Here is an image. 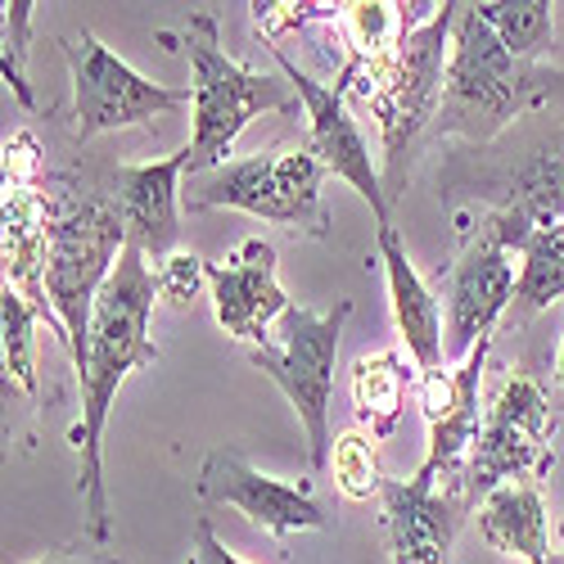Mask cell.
<instances>
[{"mask_svg": "<svg viewBox=\"0 0 564 564\" xmlns=\"http://www.w3.org/2000/svg\"><path fill=\"white\" fill-rule=\"evenodd\" d=\"M191 564H245V560L213 533L208 520H199V524H195V560H191Z\"/></svg>", "mask_w": 564, "mask_h": 564, "instance_id": "cell-27", "label": "cell"}, {"mask_svg": "<svg viewBox=\"0 0 564 564\" xmlns=\"http://www.w3.org/2000/svg\"><path fill=\"white\" fill-rule=\"evenodd\" d=\"M127 249V221L118 199L105 195H51V240H45V299L64 330L77 375L86 370L90 316Z\"/></svg>", "mask_w": 564, "mask_h": 564, "instance_id": "cell-4", "label": "cell"}, {"mask_svg": "<svg viewBox=\"0 0 564 564\" xmlns=\"http://www.w3.org/2000/svg\"><path fill=\"white\" fill-rule=\"evenodd\" d=\"M438 280H447V361L460 366L475 352V344L488 339L497 330V321L510 312L520 275H514L510 253L492 235L475 230V240L460 249L447 275L438 271Z\"/></svg>", "mask_w": 564, "mask_h": 564, "instance_id": "cell-12", "label": "cell"}, {"mask_svg": "<svg viewBox=\"0 0 564 564\" xmlns=\"http://www.w3.org/2000/svg\"><path fill=\"white\" fill-rule=\"evenodd\" d=\"M348 389H352L357 420L370 430V438L380 443V438H389L398 430V420L406 411V393L415 389V370L398 352L357 357L352 375H348Z\"/></svg>", "mask_w": 564, "mask_h": 564, "instance_id": "cell-18", "label": "cell"}, {"mask_svg": "<svg viewBox=\"0 0 564 564\" xmlns=\"http://www.w3.org/2000/svg\"><path fill=\"white\" fill-rule=\"evenodd\" d=\"M280 258L267 240H240L230 258L208 262V290L217 325L249 348H262L271 339V325L294 303L280 290Z\"/></svg>", "mask_w": 564, "mask_h": 564, "instance_id": "cell-13", "label": "cell"}, {"mask_svg": "<svg viewBox=\"0 0 564 564\" xmlns=\"http://www.w3.org/2000/svg\"><path fill=\"white\" fill-rule=\"evenodd\" d=\"M267 51H271V59L280 64V77H285V82L299 90L303 113H307V145L316 150V159L325 163V172H335L339 181H348L352 191L370 204L375 226L393 221L384 176L375 172V163H370V145H366L361 127L352 122V113H348V105H344V90H339V86L312 82L285 51H280V45H267Z\"/></svg>", "mask_w": 564, "mask_h": 564, "instance_id": "cell-11", "label": "cell"}, {"mask_svg": "<svg viewBox=\"0 0 564 564\" xmlns=\"http://www.w3.org/2000/svg\"><path fill=\"white\" fill-rule=\"evenodd\" d=\"M560 538H564V520H560Z\"/></svg>", "mask_w": 564, "mask_h": 564, "instance_id": "cell-31", "label": "cell"}, {"mask_svg": "<svg viewBox=\"0 0 564 564\" xmlns=\"http://www.w3.org/2000/svg\"><path fill=\"white\" fill-rule=\"evenodd\" d=\"M555 384H560V411H564V344H560V357H555Z\"/></svg>", "mask_w": 564, "mask_h": 564, "instance_id": "cell-29", "label": "cell"}, {"mask_svg": "<svg viewBox=\"0 0 564 564\" xmlns=\"http://www.w3.org/2000/svg\"><path fill=\"white\" fill-rule=\"evenodd\" d=\"M185 45V59H191V90H195V105H191V140H185V154H191V176H208L217 167L230 163V150L240 131L262 118V113H299V90L280 77L253 73L245 64H235L221 45L217 19L208 10H195L191 23L181 32Z\"/></svg>", "mask_w": 564, "mask_h": 564, "instance_id": "cell-3", "label": "cell"}, {"mask_svg": "<svg viewBox=\"0 0 564 564\" xmlns=\"http://www.w3.org/2000/svg\"><path fill=\"white\" fill-rule=\"evenodd\" d=\"M456 10H460L456 0H447L425 28H411L398 59H393V68L366 96L375 122H380V140H384V191H389V199L398 195V185L406 176V163H411V150L420 145V135H425L430 127H438Z\"/></svg>", "mask_w": 564, "mask_h": 564, "instance_id": "cell-6", "label": "cell"}, {"mask_svg": "<svg viewBox=\"0 0 564 564\" xmlns=\"http://www.w3.org/2000/svg\"><path fill=\"white\" fill-rule=\"evenodd\" d=\"M32 564H118L113 555L105 551H51V555H41Z\"/></svg>", "mask_w": 564, "mask_h": 564, "instance_id": "cell-28", "label": "cell"}, {"mask_svg": "<svg viewBox=\"0 0 564 564\" xmlns=\"http://www.w3.org/2000/svg\"><path fill=\"white\" fill-rule=\"evenodd\" d=\"M479 14L506 51L529 64L546 55V45L555 36V14L546 0H488V6H479Z\"/></svg>", "mask_w": 564, "mask_h": 564, "instance_id": "cell-21", "label": "cell"}, {"mask_svg": "<svg viewBox=\"0 0 564 564\" xmlns=\"http://www.w3.org/2000/svg\"><path fill=\"white\" fill-rule=\"evenodd\" d=\"M375 240H380V262H384V280H389V303H393V321L398 335L415 361V370H438L447 361V344H443V307L434 299V290L420 280V271L406 258V245L398 240L393 221L375 226Z\"/></svg>", "mask_w": 564, "mask_h": 564, "instance_id": "cell-16", "label": "cell"}, {"mask_svg": "<svg viewBox=\"0 0 564 564\" xmlns=\"http://www.w3.org/2000/svg\"><path fill=\"white\" fill-rule=\"evenodd\" d=\"M352 316L348 299H335L330 312L316 307H290L280 316V330L262 348H249V361L267 380L290 398L299 411V425L307 434V460L312 469H330L335 434H330V398H335V361H339V335Z\"/></svg>", "mask_w": 564, "mask_h": 564, "instance_id": "cell-5", "label": "cell"}, {"mask_svg": "<svg viewBox=\"0 0 564 564\" xmlns=\"http://www.w3.org/2000/svg\"><path fill=\"white\" fill-rule=\"evenodd\" d=\"M564 299V221L560 226H538L524 249H520V285H514L510 303V325H520L551 303Z\"/></svg>", "mask_w": 564, "mask_h": 564, "instance_id": "cell-19", "label": "cell"}, {"mask_svg": "<svg viewBox=\"0 0 564 564\" xmlns=\"http://www.w3.org/2000/svg\"><path fill=\"white\" fill-rule=\"evenodd\" d=\"M551 100H564V73L514 59L497 41V32L484 23L479 6H460L452 28L438 131L465 140H492L514 118H524Z\"/></svg>", "mask_w": 564, "mask_h": 564, "instance_id": "cell-2", "label": "cell"}, {"mask_svg": "<svg viewBox=\"0 0 564 564\" xmlns=\"http://www.w3.org/2000/svg\"><path fill=\"white\" fill-rule=\"evenodd\" d=\"M195 492L204 501L240 510L249 524H258L271 538H294V533H321L330 529V514L312 497V484H285L271 479L262 469L249 465V456L240 447H217L208 452Z\"/></svg>", "mask_w": 564, "mask_h": 564, "instance_id": "cell-10", "label": "cell"}, {"mask_svg": "<svg viewBox=\"0 0 564 564\" xmlns=\"http://www.w3.org/2000/svg\"><path fill=\"white\" fill-rule=\"evenodd\" d=\"M506 208L524 213L533 226H560L564 221V131L514 176Z\"/></svg>", "mask_w": 564, "mask_h": 564, "instance_id": "cell-20", "label": "cell"}, {"mask_svg": "<svg viewBox=\"0 0 564 564\" xmlns=\"http://www.w3.org/2000/svg\"><path fill=\"white\" fill-rule=\"evenodd\" d=\"M555 420L560 406H551L533 375H510L484 411L479 443L460 475L469 506L501 484H542L555 465Z\"/></svg>", "mask_w": 564, "mask_h": 564, "instance_id": "cell-8", "label": "cell"}, {"mask_svg": "<svg viewBox=\"0 0 564 564\" xmlns=\"http://www.w3.org/2000/svg\"><path fill=\"white\" fill-rule=\"evenodd\" d=\"M6 181H41V145L36 135L19 131L6 140Z\"/></svg>", "mask_w": 564, "mask_h": 564, "instance_id": "cell-26", "label": "cell"}, {"mask_svg": "<svg viewBox=\"0 0 564 564\" xmlns=\"http://www.w3.org/2000/svg\"><path fill=\"white\" fill-rule=\"evenodd\" d=\"M479 533L488 546L520 555L524 564H551L542 484H501L479 506Z\"/></svg>", "mask_w": 564, "mask_h": 564, "instance_id": "cell-17", "label": "cell"}, {"mask_svg": "<svg viewBox=\"0 0 564 564\" xmlns=\"http://www.w3.org/2000/svg\"><path fill=\"white\" fill-rule=\"evenodd\" d=\"M59 51L73 77V118H77L73 135L77 140L122 131V127H150L154 118H167L195 105L191 86H163V82L140 77L96 32L59 36Z\"/></svg>", "mask_w": 564, "mask_h": 564, "instance_id": "cell-9", "label": "cell"}, {"mask_svg": "<svg viewBox=\"0 0 564 564\" xmlns=\"http://www.w3.org/2000/svg\"><path fill=\"white\" fill-rule=\"evenodd\" d=\"M551 564H564V555H551Z\"/></svg>", "mask_w": 564, "mask_h": 564, "instance_id": "cell-30", "label": "cell"}, {"mask_svg": "<svg viewBox=\"0 0 564 564\" xmlns=\"http://www.w3.org/2000/svg\"><path fill=\"white\" fill-rule=\"evenodd\" d=\"M185 172H191V154L185 150L159 163H122L113 172V199L127 221V245L154 258V267H163L181 240V176Z\"/></svg>", "mask_w": 564, "mask_h": 564, "instance_id": "cell-14", "label": "cell"}, {"mask_svg": "<svg viewBox=\"0 0 564 564\" xmlns=\"http://www.w3.org/2000/svg\"><path fill=\"white\" fill-rule=\"evenodd\" d=\"M325 163L316 159L312 145L299 150H267L253 159H230L226 167L195 176L185 204L195 213L199 208H235L290 230H307V235H325V208H321V185H325Z\"/></svg>", "mask_w": 564, "mask_h": 564, "instance_id": "cell-7", "label": "cell"}, {"mask_svg": "<svg viewBox=\"0 0 564 564\" xmlns=\"http://www.w3.org/2000/svg\"><path fill=\"white\" fill-rule=\"evenodd\" d=\"M32 0H10L6 6V28H0V73H6L14 100L32 113L36 109V96H32V73H28V59H32Z\"/></svg>", "mask_w": 564, "mask_h": 564, "instance_id": "cell-23", "label": "cell"}, {"mask_svg": "<svg viewBox=\"0 0 564 564\" xmlns=\"http://www.w3.org/2000/svg\"><path fill=\"white\" fill-rule=\"evenodd\" d=\"M36 325L41 312L14 290H0V344H6V380L36 398Z\"/></svg>", "mask_w": 564, "mask_h": 564, "instance_id": "cell-22", "label": "cell"}, {"mask_svg": "<svg viewBox=\"0 0 564 564\" xmlns=\"http://www.w3.org/2000/svg\"><path fill=\"white\" fill-rule=\"evenodd\" d=\"M330 469H335V484H339V492L348 501H370V497H380V488H384L380 460H375V438L366 430H344L335 438Z\"/></svg>", "mask_w": 564, "mask_h": 564, "instance_id": "cell-24", "label": "cell"}, {"mask_svg": "<svg viewBox=\"0 0 564 564\" xmlns=\"http://www.w3.org/2000/svg\"><path fill=\"white\" fill-rule=\"evenodd\" d=\"M154 285H159L163 303L185 312V307H195V299L208 285V262L195 258V253H172L163 267H154Z\"/></svg>", "mask_w": 564, "mask_h": 564, "instance_id": "cell-25", "label": "cell"}, {"mask_svg": "<svg viewBox=\"0 0 564 564\" xmlns=\"http://www.w3.org/2000/svg\"><path fill=\"white\" fill-rule=\"evenodd\" d=\"M154 267L135 245L122 249L109 285L96 303V316H90V348H86V370L77 375L82 384V420L73 425L68 443L82 456V506H86V533L90 542H109V492H105V425L113 398L122 389V380L140 366L159 361V344L150 339V316H154Z\"/></svg>", "mask_w": 564, "mask_h": 564, "instance_id": "cell-1", "label": "cell"}, {"mask_svg": "<svg viewBox=\"0 0 564 564\" xmlns=\"http://www.w3.org/2000/svg\"><path fill=\"white\" fill-rule=\"evenodd\" d=\"M384 529L393 546V564H447L456 529L469 510L465 484L452 479L443 488H415L411 479H384Z\"/></svg>", "mask_w": 564, "mask_h": 564, "instance_id": "cell-15", "label": "cell"}]
</instances>
